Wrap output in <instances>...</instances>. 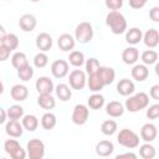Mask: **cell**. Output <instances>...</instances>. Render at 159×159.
<instances>
[{"mask_svg": "<svg viewBox=\"0 0 159 159\" xmlns=\"http://www.w3.org/2000/svg\"><path fill=\"white\" fill-rule=\"evenodd\" d=\"M138 57H139V52H138V50L135 47H127L122 52V60L127 65L135 63L137 60H138Z\"/></svg>", "mask_w": 159, "mask_h": 159, "instance_id": "17", "label": "cell"}, {"mask_svg": "<svg viewBox=\"0 0 159 159\" xmlns=\"http://www.w3.org/2000/svg\"><path fill=\"white\" fill-rule=\"evenodd\" d=\"M142 37H143L142 31H140L139 29H137V27H132V29H129V30L127 31L125 41H127L128 43L135 45V43H138V42L142 40Z\"/></svg>", "mask_w": 159, "mask_h": 159, "instance_id": "25", "label": "cell"}, {"mask_svg": "<svg viewBox=\"0 0 159 159\" xmlns=\"http://www.w3.org/2000/svg\"><path fill=\"white\" fill-rule=\"evenodd\" d=\"M148 0H129V6L133 9H142Z\"/></svg>", "mask_w": 159, "mask_h": 159, "instance_id": "45", "label": "cell"}, {"mask_svg": "<svg viewBox=\"0 0 159 159\" xmlns=\"http://www.w3.org/2000/svg\"><path fill=\"white\" fill-rule=\"evenodd\" d=\"M149 17L155 21V22H159V6H154L149 10Z\"/></svg>", "mask_w": 159, "mask_h": 159, "instance_id": "44", "label": "cell"}, {"mask_svg": "<svg viewBox=\"0 0 159 159\" xmlns=\"http://www.w3.org/2000/svg\"><path fill=\"white\" fill-rule=\"evenodd\" d=\"M17 147H20V144H19V142L17 140H15V139H7L6 142H5V144H4V149H5V152L7 153V154H10L15 148H17Z\"/></svg>", "mask_w": 159, "mask_h": 159, "instance_id": "41", "label": "cell"}, {"mask_svg": "<svg viewBox=\"0 0 159 159\" xmlns=\"http://www.w3.org/2000/svg\"><path fill=\"white\" fill-rule=\"evenodd\" d=\"M70 63L75 67H81L84 63V55L81 51H72L68 56Z\"/></svg>", "mask_w": 159, "mask_h": 159, "instance_id": "31", "label": "cell"}, {"mask_svg": "<svg viewBox=\"0 0 159 159\" xmlns=\"http://www.w3.org/2000/svg\"><path fill=\"white\" fill-rule=\"evenodd\" d=\"M113 149H114L113 143L109 142V140H101L96 145V153L99 157H108V155H111Z\"/></svg>", "mask_w": 159, "mask_h": 159, "instance_id": "18", "label": "cell"}, {"mask_svg": "<svg viewBox=\"0 0 159 159\" xmlns=\"http://www.w3.org/2000/svg\"><path fill=\"white\" fill-rule=\"evenodd\" d=\"M10 157H11L12 159H25L26 153H25V150H24L21 147H17V148H15V149L10 153Z\"/></svg>", "mask_w": 159, "mask_h": 159, "instance_id": "43", "label": "cell"}, {"mask_svg": "<svg viewBox=\"0 0 159 159\" xmlns=\"http://www.w3.org/2000/svg\"><path fill=\"white\" fill-rule=\"evenodd\" d=\"M142 60L145 65H153L158 60V53L154 50H147L142 53Z\"/></svg>", "mask_w": 159, "mask_h": 159, "instance_id": "37", "label": "cell"}, {"mask_svg": "<svg viewBox=\"0 0 159 159\" xmlns=\"http://www.w3.org/2000/svg\"><path fill=\"white\" fill-rule=\"evenodd\" d=\"M149 94H150V97H152L153 99L159 101V84H154V86H152Z\"/></svg>", "mask_w": 159, "mask_h": 159, "instance_id": "47", "label": "cell"}, {"mask_svg": "<svg viewBox=\"0 0 159 159\" xmlns=\"http://www.w3.org/2000/svg\"><path fill=\"white\" fill-rule=\"evenodd\" d=\"M134 89H135L134 83L128 78L120 80L118 82V84H117V92L119 94H122V96H129V94H132L134 92Z\"/></svg>", "mask_w": 159, "mask_h": 159, "instance_id": "14", "label": "cell"}, {"mask_svg": "<svg viewBox=\"0 0 159 159\" xmlns=\"http://www.w3.org/2000/svg\"><path fill=\"white\" fill-rule=\"evenodd\" d=\"M117 140L120 145L125 147V148H137L139 145V137L130 129L124 128L119 132Z\"/></svg>", "mask_w": 159, "mask_h": 159, "instance_id": "3", "label": "cell"}, {"mask_svg": "<svg viewBox=\"0 0 159 159\" xmlns=\"http://www.w3.org/2000/svg\"><path fill=\"white\" fill-rule=\"evenodd\" d=\"M104 104V97L99 93H94L88 98V106L92 109H99Z\"/></svg>", "mask_w": 159, "mask_h": 159, "instance_id": "32", "label": "cell"}, {"mask_svg": "<svg viewBox=\"0 0 159 159\" xmlns=\"http://www.w3.org/2000/svg\"><path fill=\"white\" fill-rule=\"evenodd\" d=\"M22 127L17 119H10L7 123H6V127H5V130L6 133L10 135V137H14V138H17V137H21L22 134Z\"/></svg>", "mask_w": 159, "mask_h": 159, "instance_id": "15", "label": "cell"}, {"mask_svg": "<svg viewBox=\"0 0 159 159\" xmlns=\"http://www.w3.org/2000/svg\"><path fill=\"white\" fill-rule=\"evenodd\" d=\"M106 24L109 26L111 31L116 35H119L125 31L127 29V21L124 16L118 10H111L106 16Z\"/></svg>", "mask_w": 159, "mask_h": 159, "instance_id": "1", "label": "cell"}, {"mask_svg": "<svg viewBox=\"0 0 159 159\" xmlns=\"http://www.w3.org/2000/svg\"><path fill=\"white\" fill-rule=\"evenodd\" d=\"M24 116V108L19 104H12L7 108V117L10 119H20Z\"/></svg>", "mask_w": 159, "mask_h": 159, "instance_id": "34", "label": "cell"}, {"mask_svg": "<svg viewBox=\"0 0 159 159\" xmlns=\"http://www.w3.org/2000/svg\"><path fill=\"white\" fill-rule=\"evenodd\" d=\"M99 67H101V66H99V62H98V60L94 58V57L87 60V62H86V70H87V73H88V75L94 73Z\"/></svg>", "mask_w": 159, "mask_h": 159, "instance_id": "39", "label": "cell"}, {"mask_svg": "<svg viewBox=\"0 0 159 159\" xmlns=\"http://www.w3.org/2000/svg\"><path fill=\"white\" fill-rule=\"evenodd\" d=\"M19 26L21 30H24L26 32L32 31L36 27V17L31 14H24L19 19Z\"/></svg>", "mask_w": 159, "mask_h": 159, "instance_id": "10", "label": "cell"}, {"mask_svg": "<svg viewBox=\"0 0 159 159\" xmlns=\"http://www.w3.org/2000/svg\"><path fill=\"white\" fill-rule=\"evenodd\" d=\"M37 103L43 109H52L56 106L55 98L51 96V93H42L37 98Z\"/></svg>", "mask_w": 159, "mask_h": 159, "instance_id": "22", "label": "cell"}, {"mask_svg": "<svg viewBox=\"0 0 159 159\" xmlns=\"http://www.w3.org/2000/svg\"><path fill=\"white\" fill-rule=\"evenodd\" d=\"M0 34H1V36H0V37H2V36H5V35H6V32H5V29H4L2 26H0Z\"/></svg>", "mask_w": 159, "mask_h": 159, "instance_id": "50", "label": "cell"}, {"mask_svg": "<svg viewBox=\"0 0 159 159\" xmlns=\"http://www.w3.org/2000/svg\"><path fill=\"white\" fill-rule=\"evenodd\" d=\"M56 93H57V97L63 102L68 101L72 96V92H71L70 87L65 83H60V84L56 86Z\"/></svg>", "mask_w": 159, "mask_h": 159, "instance_id": "28", "label": "cell"}, {"mask_svg": "<svg viewBox=\"0 0 159 159\" xmlns=\"http://www.w3.org/2000/svg\"><path fill=\"white\" fill-rule=\"evenodd\" d=\"M30 1H34V2H36V1H40V0H30Z\"/></svg>", "mask_w": 159, "mask_h": 159, "instance_id": "52", "label": "cell"}, {"mask_svg": "<svg viewBox=\"0 0 159 159\" xmlns=\"http://www.w3.org/2000/svg\"><path fill=\"white\" fill-rule=\"evenodd\" d=\"M36 47L40 51H42V52L48 51L52 47V39H51V36L47 32L39 34L37 37H36Z\"/></svg>", "mask_w": 159, "mask_h": 159, "instance_id": "11", "label": "cell"}, {"mask_svg": "<svg viewBox=\"0 0 159 159\" xmlns=\"http://www.w3.org/2000/svg\"><path fill=\"white\" fill-rule=\"evenodd\" d=\"M10 52H11V51H10L7 47L0 45V61H5V60L9 57Z\"/></svg>", "mask_w": 159, "mask_h": 159, "instance_id": "46", "label": "cell"}, {"mask_svg": "<svg viewBox=\"0 0 159 159\" xmlns=\"http://www.w3.org/2000/svg\"><path fill=\"white\" fill-rule=\"evenodd\" d=\"M70 86L73 89H82L86 84V73L81 70H73L68 77Z\"/></svg>", "mask_w": 159, "mask_h": 159, "instance_id": "7", "label": "cell"}, {"mask_svg": "<svg viewBox=\"0 0 159 159\" xmlns=\"http://www.w3.org/2000/svg\"><path fill=\"white\" fill-rule=\"evenodd\" d=\"M154 70H155V73H157V76H159V62L155 65V68H154Z\"/></svg>", "mask_w": 159, "mask_h": 159, "instance_id": "51", "label": "cell"}, {"mask_svg": "<svg viewBox=\"0 0 159 159\" xmlns=\"http://www.w3.org/2000/svg\"><path fill=\"white\" fill-rule=\"evenodd\" d=\"M57 45H58L60 50L70 51L75 47V40L70 34H62L57 40Z\"/></svg>", "mask_w": 159, "mask_h": 159, "instance_id": "20", "label": "cell"}, {"mask_svg": "<svg viewBox=\"0 0 159 159\" xmlns=\"http://www.w3.org/2000/svg\"><path fill=\"white\" fill-rule=\"evenodd\" d=\"M106 6L109 10H119L123 6V0H106Z\"/></svg>", "mask_w": 159, "mask_h": 159, "instance_id": "42", "label": "cell"}, {"mask_svg": "<svg viewBox=\"0 0 159 159\" xmlns=\"http://www.w3.org/2000/svg\"><path fill=\"white\" fill-rule=\"evenodd\" d=\"M88 119V108L84 104H76L72 112V122L77 125H82Z\"/></svg>", "mask_w": 159, "mask_h": 159, "instance_id": "6", "label": "cell"}, {"mask_svg": "<svg viewBox=\"0 0 159 159\" xmlns=\"http://www.w3.org/2000/svg\"><path fill=\"white\" fill-rule=\"evenodd\" d=\"M41 125L43 127V129H47V130L52 129L56 125V116L50 112L45 113L41 118Z\"/></svg>", "mask_w": 159, "mask_h": 159, "instance_id": "30", "label": "cell"}, {"mask_svg": "<svg viewBox=\"0 0 159 159\" xmlns=\"http://www.w3.org/2000/svg\"><path fill=\"white\" fill-rule=\"evenodd\" d=\"M0 45L7 47L10 51H14L19 46V39L15 34H6L5 36L0 37Z\"/></svg>", "mask_w": 159, "mask_h": 159, "instance_id": "19", "label": "cell"}, {"mask_svg": "<svg viewBox=\"0 0 159 159\" xmlns=\"http://www.w3.org/2000/svg\"><path fill=\"white\" fill-rule=\"evenodd\" d=\"M22 125H24V128L26 130L34 132L37 128V125H39V120H37V118L34 114H26L22 118Z\"/></svg>", "mask_w": 159, "mask_h": 159, "instance_id": "27", "label": "cell"}, {"mask_svg": "<svg viewBox=\"0 0 159 159\" xmlns=\"http://www.w3.org/2000/svg\"><path fill=\"white\" fill-rule=\"evenodd\" d=\"M137 155L134 153H124V154H118L116 159H135Z\"/></svg>", "mask_w": 159, "mask_h": 159, "instance_id": "48", "label": "cell"}, {"mask_svg": "<svg viewBox=\"0 0 159 159\" xmlns=\"http://www.w3.org/2000/svg\"><path fill=\"white\" fill-rule=\"evenodd\" d=\"M11 63H12V66L15 68L19 70V68L24 67L25 65H27L29 62H27V57H26V55L24 52H15L12 55V57H11Z\"/></svg>", "mask_w": 159, "mask_h": 159, "instance_id": "29", "label": "cell"}, {"mask_svg": "<svg viewBox=\"0 0 159 159\" xmlns=\"http://www.w3.org/2000/svg\"><path fill=\"white\" fill-rule=\"evenodd\" d=\"M88 87L93 92H98V91H101L104 87L103 82L101 81L99 76L97 75V71L94 73H91L89 75V77H88Z\"/></svg>", "mask_w": 159, "mask_h": 159, "instance_id": "26", "label": "cell"}, {"mask_svg": "<svg viewBox=\"0 0 159 159\" xmlns=\"http://www.w3.org/2000/svg\"><path fill=\"white\" fill-rule=\"evenodd\" d=\"M147 117L149 119H157V118H159V103L152 104L147 109Z\"/></svg>", "mask_w": 159, "mask_h": 159, "instance_id": "40", "label": "cell"}, {"mask_svg": "<svg viewBox=\"0 0 159 159\" xmlns=\"http://www.w3.org/2000/svg\"><path fill=\"white\" fill-rule=\"evenodd\" d=\"M27 154L30 159H41L45 155V144L40 139H31L27 143Z\"/></svg>", "mask_w": 159, "mask_h": 159, "instance_id": "5", "label": "cell"}, {"mask_svg": "<svg viewBox=\"0 0 159 159\" xmlns=\"http://www.w3.org/2000/svg\"><path fill=\"white\" fill-rule=\"evenodd\" d=\"M148 68L145 65H135L133 68H132V77L139 82L147 80L148 77Z\"/></svg>", "mask_w": 159, "mask_h": 159, "instance_id": "24", "label": "cell"}, {"mask_svg": "<svg viewBox=\"0 0 159 159\" xmlns=\"http://www.w3.org/2000/svg\"><path fill=\"white\" fill-rule=\"evenodd\" d=\"M106 112L111 116V117H119L123 114L124 112V107L120 102H117V101H112L107 104L106 107Z\"/></svg>", "mask_w": 159, "mask_h": 159, "instance_id": "23", "label": "cell"}, {"mask_svg": "<svg viewBox=\"0 0 159 159\" xmlns=\"http://www.w3.org/2000/svg\"><path fill=\"white\" fill-rule=\"evenodd\" d=\"M149 103V97L145 92H139L132 97H129L125 101V108L129 112H138L143 108H145Z\"/></svg>", "mask_w": 159, "mask_h": 159, "instance_id": "2", "label": "cell"}, {"mask_svg": "<svg viewBox=\"0 0 159 159\" xmlns=\"http://www.w3.org/2000/svg\"><path fill=\"white\" fill-rule=\"evenodd\" d=\"M27 94H29V91L25 86L22 84H15L12 86L11 91H10V96L12 99L17 101V102H21V101H25L27 98Z\"/></svg>", "mask_w": 159, "mask_h": 159, "instance_id": "16", "label": "cell"}, {"mask_svg": "<svg viewBox=\"0 0 159 159\" xmlns=\"http://www.w3.org/2000/svg\"><path fill=\"white\" fill-rule=\"evenodd\" d=\"M139 154L143 159H152L155 157V149L153 145L145 143L143 145H140V149H139Z\"/></svg>", "mask_w": 159, "mask_h": 159, "instance_id": "35", "label": "cell"}, {"mask_svg": "<svg viewBox=\"0 0 159 159\" xmlns=\"http://www.w3.org/2000/svg\"><path fill=\"white\" fill-rule=\"evenodd\" d=\"M76 32V40L81 43H87L92 40L93 37V27L89 22L87 21H83V22H80L75 30Z\"/></svg>", "mask_w": 159, "mask_h": 159, "instance_id": "4", "label": "cell"}, {"mask_svg": "<svg viewBox=\"0 0 159 159\" xmlns=\"http://www.w3.org/2000/svg\"><path fill=\"white\" fill-rule=\"evenodd\" d=\"M36 91L42 94V93H51L53 91V82L46 76L39 77L36 81Z\"/></svg>", "mask_w": 159, "mask_h": 159, "instance_id": "9", "label": "cell"}, {"mask_svg": "<svg viewBox=\"0 0 159 159\" xmlns=\"http://www.w3.org/2000/svg\"><path fill=\"white\" fill-rule=\"evenodd\" d=\"M97 75L99 76L101 81L103 82L104 86L107 84H111L113 81H114V77H116V72L112 67H99L97 70Z\"/></svg>", "mask_w": 159, "mask_h": 159, "instance_id": "12", "label": "cell"}, {"mask_svg": "<svg viewBox=\"0 0 159 159\" xmlns=\"http://www.w3.org/2000/svg\"><path fill=\"white\" fill-rule=\"evenodd\" d=\"M17 76H19V78L22 80V81H29V80H31V77L34 76V70H32V67L27 63V65H25L24 67H21V68L17 70Z\"/></svg>", "mask_w": 159, "mask_h": 159, "instance_id": "36", "label": "cell"}, {"mask_svg": "<svg viewBox=\"0 0 159 159\" xmlns=\"http://www.w3.org/2000/svg\"><path fill=\"white\" fill-rule=\"evenodd\" d=\"M144 43L148 47H155L159 43V32L155 29H149L145 34H144Z\"/></svg>", "mask_w": 159, "mask_h": 159, "instance_id": "21", "label": "cell"}, {"mask_svg": "<svg viewBox=\"0 0 159 159\" xmlns=\"http://www.w3.org/2000/svg\"><path fill=\"white\" fill-rule=\"evenodd\" d=\"M47 62H48V57H47V55H46L45 52H39V53L35 56V58H34V63H35V66H36L37 68L45 67V66L47 65Z\"/></svg>", "mask_w": 159, "mask_h": 159, "instance_id": "38", "label": "cell"}, {"mask_svg": "<svg viewBox=\"0 0 159 159\" xmlns=\"http://www.w3.org/2000/svg\"><path fill=\"white\" fill-rule=\"evenodd\" d=\"M158 134V130H157V127L153 124V123H145L142 129H140V137L145 142H152L155 139Z\"/></svg>", "mask_w": 159, "mask_h": 159, "instance_id": "13", "label": "cell"}, {"mask_svg": "<svg viewBox=\"0 0 159 159\" xmlns=\"http://www.w3.org/2000/svg\"><path fill=\"white\" fill-rule=\"evenodd\" d=\"M101 130L103 134L106 135H112L114 134V132L117 130V122L113 120V119H108V120H104L101 125Z\"/></svg>", "mask_w": 159, "mask_h": 159, "instance_id": "33", "label": "cell"}, {"mask_svg": "<svg viewBox=\"0 0 159 159\" xmlns=\"http://www.w3.org/2000/svg\"><path fill=\"white\" fill-rule=\"evenodd\" d=\"M51 72L56 78H62L68 73V63L65 60H56L51 65Z\"/></svg>", "mask_w": 159, "mask_h": 159, "instance_id": "8", "label": "cell"}, {"mask_svg": "<svg viewBox=\"0 0 159 159\" xmlns=\"http://www.w3.org/2000/svg\"><path fill=\"white\" fill-rule=\"evenodd\" d=\"M7 116V111H5L4 108H0V123H4Z\"/></svg>", "mask_w": 159, "mask_h": 159, "instance_id": "49", "label": "cell"}]
</instances>
